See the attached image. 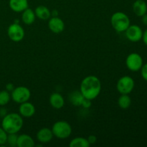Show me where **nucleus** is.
<instances>
[{
	"instance_id": "f257e3e1",
	"label": "nucleus",
	"mask_w": 147,
	"mask_h": 147,
	"mask_svg": "<svg viewBox=\"0 0 147 147\" xmlns=\"http://www.w3.org/2000/svg\"><path fill=\"white\" fill-rule=\"evenodd\" d=\"M101 83L98 77L88 76L83 79L80 86V91L85 98L93 100L100 94Z\"/></svg>"
},
{
	"instance_id": "f03ea898",
	"label": "nucleus",
	"mask_w": 147,
	"mask_h": 147,
	"mask_svg": "<svg viewBox=\"0 0 147 147\" xmlns=\"http://www.w3.org/2000/svg\"><path fill=\"white\" fill-rule=\"evenodd\" d=\"M22 126V116L20 113H11L3 117L1 127L7 134H17Z\"/></svg>"
},
{
	"instance_id": "7ed1b4c3",
	"label": "nucleus",
	"mask_w": 147,
	"mask_h": 147,
	"mask_svg": "<svg viewBox=\"0 0 147 147\" xmlns=\"http://www.w3.org/2000/svg\"><path fill=\"white\" fill-rule=\"evenodd\" d=\"M112 27L118 32H123L130 25V20L128 15L121 11H117L112 14L111 18Z\"/></svg>"
},
{
	"instance_id": "20e7f679",
	"label": "nucleus",
	"mask_w": 147,
	"mask_h": 147,
	"mask_svg": "<svg viewBox=\"0 0 147 147\" xmlns=\"http://www.w3.org/2000/svg\"><path fill=\"white\" fill-rule=\"evenodd\" d=\"M53 135L60 139L68 138L72 134L71 126L65 121H58L53 124L52 127Z\"/></svg>"
},
{
	"instance_id": "39448f33",
	"label": "nucleus",
	"mask_w": 147,
	"mask_h": 147,
	"mask_svg": "<svg viewBox=\"0 0 147 147\" xmlns=\"http://www.w3.org/2000/svg\"><path fill=\"white\" fill-rule=\"evenodd\" d=\"M31 96V92L28 88L25 86H18L14 88L11 91V98L14 102L17 103H22L28 101Z\"/></svg>"
},
{
	"instance_id": "423d86ee",
	"label": "nucleus",
	"mask_w": 147,
	"mask_h": 147,
	"mask_svg": "<svg viewBox=\"0 0 147 147\" xmlns=\"http://www.w3.org/2000/svg\"><path fill=\"white\" fill-rule=\"evenodd\" d=\"M134 80L131 77L125 76L119 78L116 84L117 90L121 94H129L134 88Z\"/></svg>"
},
{
	"instance_id": "0eeeda50",
	"label": "nucleus",
	"mask_w": 147,
	"mask_h": 147,
	"mask_svg": "<svg viewBox=\"0 0 147 147\" xmlns=\"http://www.w3.org/2000/svg\"><path fill=\"white\" fill-rule=\"evenodd\" d=\"M126 65L131 71H139L143 65V58L139 53H132L126 57Z\"/></svg>"
},
{
	"instance_id": "6e6552de",
	"label": "nucleus",
	"mask_w": 147,
	"mask_h": 147,
	"mask_svg": "<svg viewBox=\"0 0 147 147\" xmlns=\"http://www.w3.org/2000/svg\"><path fill=\"white\" fill-rule=\"evenodd\" d=\"M7 34L13 42H20L24 37V30L19 23L14 22L10 24L7 30Z\"/></svg>"
},
{
	"instance_id": "1a4fd4ad",
	"label": "nucleus",
	"mask_w": 147,
	"mask_h": 147,
	"mask_svg": "<svg viewBox=\"0 0 147 147\" xmlns=\"http://www.w3.org/2000/svg\"><path fill=\"white\" fill-rule=\"evenodd\" d=\"M125 33L128 40L133 42L140 41L143 35V31L142 28L136 24H132V25L130 24L125 31Z\"/></svg>"
},
{
	"instance_id": "9d476101",
	"label": "nucleus",
	"mask_w": 147,
	"mask_h": 147,
	"mask_svg": "<svg viewBox=\"0 0 147 147\" xmlns=\"http://www.w3.org/2000/svg\"><path fill=\"white\" fill-rule=\"evenodd\" d=\"M48 27L53 33L59 34L64 30L65 23L60 17H53L49 20Z\"/></svg>"
},
{
	"instance_id": "9b49d317",
	"label": "nucleus",
	"mask_w": 147,
	"mask_h": 147,
	"mask_svg": "<svg viewBox=\"0 0 147 147\" xmlns=\"http://www.w3.org/2000/svg\"><path fill=\"white\" fill-rule=\"evenodd\" d=\"M19 113L23 117H32L35 113V107L32 103L28 101L24 102L22 103H20Z\"/></svg>"
},
{
	"instance_id": "f8f14e48",
	"label": "nucleus",
	"mask_w": 147,
	"mask_h": 147,
	"mask_svg": "<svg viewBox=\"0 0 147 147\" xmlns=\"http://www.w3.org/2000/svg\"><path fill=\"white\" fill-rule=\"evenodd\" d=\"M53 136L54 135L52 131V129H50L49 128H42L37 133V140L42 144L50 142L53 139Z\"/></svg>"
},
{
	"instance_id": "ddd939ff",
	"label": "nucleus",
	"mask_w": 147,
	"mask_h": 147,
	"mask_svg": "<svg viewBox=\"0 0 147 147\" xmlns=\"http://www.w3.org/2000/svg\"><path fill=\"white\" fill-rule=\"evenodd\" d=\"M9 7L15 12H22L28 8V0H9Z\"/></svg>"
},
{
	"instance_id": "4468645a",
	"label": "nucleus",
	"mask_w": 147,
	"mask_h": 147,
	"mask_svg": "<svg viewBox=\"0 0 147 147\" xmlns=\"http://www.w3.org/2000/svg\"><path fill=\"white\" fill-rule=\"evenodd\" d=\"M50 103L54 109H60L65 104L64 98L59 93H53L50 96Z\"/></svg>"
},
{
	"instance_id": "2eb2a0df",
	"label": "nucleus",
	"mask_w": 147,
	"mask_h": 147,
	"mask_svg": "<svg viewBox=\"0 0 147 147\" xmlns=\"http://www.w3.org/2000/svg\"><path fill=\"white\" fill-rule=\"evenodd\" d=\"M133 11L138 17H142L147 12V4L144 0H136L133 4Z\"/></svg>"
},
{
	"instance_id": "dca6fc26",
	"label": "nucleus",
	"mask_w": 147,
	"mask_h": 147,
	"mask_svg": "<svg viewBox=\"0 0 147 147\" xmlns=\"http://www.w3.org/2000/svg\"><path fill=\"white\" fill-rule=\"evenodd\" d=\"M35 146L34 139L27 134H21L17 138V146L18 147H33Z\"/></svg>"
},
{
	"instance_id": "f3484780",
	"label": "nucleus",
	"mask_w": 147,
	"mask_h": 147,
	"mask_svg": "<svg viewBox=\"0 0 147 147\" xmlns=\"http://www.w3.org/2000/svg\"><path fill=\"white\" fill-rule=\"evenodd\" d=\"M36 15L34 11L32 9L27 8L22 11V20L25 24L30 25L35 21Z\"/></svg>"
},
{
	"instance_id": "a211bd4d",
	"label": "nucleus",
	"mask_w": 147,
	"mask_h": 147,
	"mask_svg": "<svg viewBox=\"0 0 147 147\" xmlns=\"http://www.w3.org/2000/svg\"><path fill=\"white\" fill-rule=\"evenodd\" d=\"M36 17L42 20H46L50 19L51 16V11L45 6H39L34 10Z\"/></svg>"
},
{
	"instance_id": "6ab92c4d",
	"label": "nucleus",
	"mask_w": 147,
	"mask_h": 147,
	"mask_svg": "<svg viewBox=\"0 0 147 147\" xmlns=\"http://www.w3.org/2000/svg\"><path fill=\"white\" fill-rule=\"evenodd\" d=\"M84 98L81 92L78 90H74L69 94V100L75 106H81Z\"/></svg>"
},
{
	"instance_id": "aec40b11",
	"label": "nucleus",
	"mask_w": 147,
	"mask_h": 147,
	"mask_svg": "<svg viewBox=\"0 0 147 147\" xmlns=\"http://www.w3.org/2000/svg\"><path fill=\"white\" fill-rule=\"evenodd\" d=\"M69 146L70 147H88L90 144L86 138L76 137L70 141Z\"/></svg>"
},
{
	"instance_id": "412c9836",
	"label": "nucleus",
	"mask_w": 147,
	"mask_h": 147,
	"mask_svg": "<svg viewBox=\"0 0 147 147\" xmlns=\"http://www.w3.org/2000/svg\"><path fill=\"white\" fill-rule=\"evenodd\" d=\"M118 104L122 109H127L131 104V98L129 94H121L118 99Z\"/></svg>"
},
{
	"instance_id": "4be33fe9",
	"label": "nucleus",
	"mask_w": 147,
	"mask_h": 147,
	"mask_svg": "<svg viewBox=\"0 0 147 147\" xmlns=\"http://www.w3.org/2000/svg\"><path fill=\"white\" fill-rule=\"evenodd\" d=\"M11 96L7 90L0 91V106H4L9 102Z\"/></svg>"
},
{
	"instance_id": "5701e85b",
	"label": "nucleus",
	"mask_w": 147,
	"mask_h": 147,
	"mask_svg": "<svg viewBox=\"0 0 147 147\" xmlns=\"http://www.w3.org/2000/svg\"><path fill=\"white\" fill-rule=\"evenodd\" d=\"M17 138H18V136L17 135V134H8V135H7V143L10 146H17Z\"/></svg>"
},
{
	"instance_id": "b1692460",
	"label": "nucleus",
	"mask_w": 147,
	"mask_h": 147,
	"mask_svg": "<svg viewBox=\"0 0 147 147\" xmlns=\"http://www.w3.org/2000/svg\"><path fill=\"white\" fill-rule=\"evenodd\" d=\"M7 135L8 134L2 129V127H0V145H4L7 143Z\"/></svg>"
},
{
	"instance_id": "393cba45",
	"label": "nucleus",
	"mask_w": 147,
	"mask_h": 147,
	"mask_svg": "<svg viewBox=\"0 0 147 147\" xmlns=\"http://www.w3.org/2000/svg\"><path fill=\"white\" fill-rule=\"evenodd\" d=\"M141 74L144 80L147 81V63L142 65L141 68Z\"/></svg>"
},
{
	"instance_id": "a878e982",
	"label": "nucleus",
	"mask_w": 147,
	"mask_h": 147,
	"mask_svg": "<svg viewBox=\"0 0 147 147\" xmlns=\"http://www.w3.org/2000/svg\"><path fill=\"white\" fill-rule=\"evenodd\" d=\"M91 100H89V99L84 98L83 103H82L81 106H83L84 109H89V108L91 106Z\"/></svg>"
},
{
	"instance_id": "bb28decb",
	"label": "nucleus",
	"mask_w": 147,
	"mask_h": 147,
	"mask_svg": "<svg viewBox=\"0 0 147 147\" xmlns=\"http://www.w3.org/2000/svg\"><path fill=\"white\" fill-rule=\"evenodd\" d=\"M87 139L90 145L94 144L96 142V141H97V138H96V136H94V135H90V136H89L88 137Z\"/></svg>"
},
{
	"instance_id": "cd10ccee",
	"label": "nucleus",
	"mask_w": 147,
	"mask_h": 147,
	"mask_svg": "<svg viewBox=\"0 0 147 147\" xmlns=\"http://www.w3.org/2000/svg\"><path fill=\"white\" fill-rule=\"evenodd\" d=\"M142 40L144 43L147 46V29L144 32H143V35H142Z\"/></svg>"
},
{
	"instance_id": "c85d7f7f",
	"label": "nucleus",
	"mask_w": 147,
	"mask_h": 147,
	"mask_svg": "<svg viewBox=\"0 0 147 147\" xmlns=\"http://www.w3.org/2000/svg\"><path fill=\"white\" fill-rule=\"evenodd\" d=\"M14 89V86L12 83H8V84H7V86H6V90H7V91L11 92Z\"/></svg>"
},
{
	"instance_id": "c756f323",
	"label": "nucleus",
	"mask_w": 147,
	"mask_h": 147,
	"mask_svg": "<svg viewBox=\"0 0 147 147\" xmlns=\"http://www.w3.org/2000/svg\"><path fill=\"white\" fill-rule=\"evenodd\" d=\"M142 22H143V24H144V25L147 26V13H146V14H144V15L142 16Z\"/></svg>"
},
{
	"instance_id": "7c9ffc66",
	"label": "nucleus",
	"mask_w": 147,
	"mask_h": 147,
	"mask_svg": "<svg viewBox=\"0 0 147 147\" xmlns=\"http://www.w3.org/2000/svg\"><path fill=\"white\" fill-rule=\"evenodd\" d=\"M58 14H59L58 11H57V10H56V9L53 10V11H51V16H52V17H57Z\"/></svg>"
}]
</instances>
